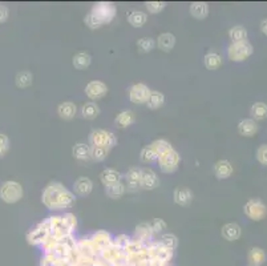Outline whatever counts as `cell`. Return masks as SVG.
Here are the masks:
<instances>
[{
  "label": "cell",
  "mask_w": 267,
  "mask_h": 266,
  "mask_svg": "<svg viewBox=\"0 0 267 266\" xmlns=\"http://www.w3.org/2000/svg\"><path fill=\"white\" fill-rule=\"evenodd\" d=\"M41 203L49 210H64L72 208L76 197L62 183H49L41 193Z\"/></svg>",
  "instance_id": "cell-1"
},
{
  "label": "cell",
  "mask_w": 267,
  "mask_h": 266,
  "mask_svg": "<svg viewBox=\"0 0 267 266\" xmlns=\"http://www.w3.org/2000/svg\"><path fill=\"white\" fill-rule=\"evenodd\" d=\"M116 5L109 1H98L93 4L92 10L89 11L84 19V23L87 24L91 30H98L104 24H108L113 20L116 16Z\"/></svg>",
  "instance_id": "cell-2"
},
{
  "label": "cell",
  "mask_w": 267,
  "mask_h": 266,
  "mask_svg": "<svg viewBox=\"0 0 267 266\" xmlns=\"http://www.w3.org/2000/svg\"><path fill=\"white\" fill-rule=\"evenodd\" d=\"M24 196V189L17 181H4L0 187V200L5 203H15Z\"/></svg>",
  "instance_id": "cell-3"
},
{
  "label": "cell",
  "mask_w": 267,
  "mask_h": 266,
  "mask_svg": "<svg viewBox=\"0 0 267 266\" xmlns=\"http://www.w3.org/2000/svg\"><path fill=\"white\" fill-rule=\"evenodd\" d=\"M254 52V48L250 42H239V43H231L229 48H227V56L231 62L236 63H241L249 59Z\"/></svg>",
  "instance_id": "cell-4"
},
{
  "label": "cell",
  "mask_w": 267,
  "mask_h": 266,
  "mask_svg": "<svg viewBox=\"0 0 267 266\" xmlns=\"http://www.w3.org/2000/svg\"><path fill=\"white\" fill-rule=\"evenodd\" d=\"M89 145L110 149L114 145H117V137L112 132L104 131V129H94L89 135Z\"/></svg>",
  "instance_id": "cell-5"
},
{
  "label": "cell",
  "mask_w": 267,
  "mask_h": 266,
  "mask_svg": "<svg viewBox=\"0 0 267 266\" xmlns=\"http://www.w3.org/2000/svg\"><path fill=\"white\" fill-rule=\"evenodd\" d=\"M159 169L164 173H174L177 169H178V165H180L181 156L178 155V152L170 148L169 151L164 152L162 155H159L158 158Z\"/></svg>",
  "instance_id": "cell-6"
},
{
  "label": "cell",
  "mask_w": 267,
  "mask_h": 266,
  "mask_svg": "<svg viewBox=\"0 0 267 266\" xmlns=\"http://www.w3.org/2000/svg\"><path fill=\"white\" fill-rule=\"evenodd\" d=\"M49 237V221L48 219L44 221V222H40L39 225H36L33 229H31L28 233H27V242L30 245L37 246L43 245L47 241V238Z\"/></svg>",
  "instance_id": "cell-7"
},
{
  "label": "cell",
  "mask_w": 267,
  "mask_h": 266,
  "mask_svg": "<svg viewBox=\"0 0 267 266\" xmlns=\"http://www.w3.org/2000/svg\"><path fill=\"white\" fill-rule=\"evenodd\" d=\"M243 213L252 221H261L266 217L267 206L261 199L249 200L243 206Z\"/></svg>",
  "instance_id": "cell-8"
},
{
  "label": "cell",
  "mask_w": 267,
  "mask_h": 266,
  "mask_svg": "<svg viewBox=\"0 0 267 266\" xmlns=\"http://www.w3.org/2000/svg\"><path fill=\"white\" fill-rule=\"evenodd\" d=\"M150 91L148 85H145L142 83L133 84L130 88H129V100L133 103V104H146V101L149 99Z\"/></svg>",
  "instance_id": "cell-9"
},
{
  "label": "cell",
  "mask_w": 267,
  "mask_h": 266,
  "mask_svg": "<svg viewBox=\"0 0 267 266\" xmlns=\"http://www.w3.org/2000/svg\"><path fill=\"white\" fill-rule=\"evenodd\" d=\"M76 250L80 253V256L87 258V260H91V261H94L96 258H98L100 253H101L91 238H81L80 241H77Z\"/></svg>",
  "instance_id": "cell-10"
},
{
  "label": "cell",
  "mask_w": 267,
  "mask_h": 266,
  "mask_svg": "<svg viewBox=\"0 0 267 266\" xmlns=\"http://www.w3.org/2000/svg\"><path fill=\"white\" fill-rule=\"evenodd\" d=\"M108 87L107 84H104L103 81H98V80H93L91 83H88V85L85 87V94L91 100H100L107 96L108 94Z\"/></svg>",
  "instance_id": "cell-11"
},
{
  "label": "cell",
  "mask_w": 267,
  "mask_h": 266,
  "mask_svg": "<svg viewBox=\"0 0 267 266\" xmlns=\"http://www.w3.org/2000/svg\"><path fill=\"white\" fill-rule=\"evenodd\" d=\"M159 180L154 171L149 168H144L141 169V183H140V188L145 189V190H153V189L158 188Z\"/></svg>",
  "instance_id": "cell-12"
},
{
  "label": "cell",
  "mask_w": 267,
  "mask_h": 266,
  "mask_svg": "<svg viewBox=\"0 0 267 266\" xmlns=\"http://www.w3.org/2000/svg\"><path fill=\"white\" fill-rule=\"evenodd\" d=\"M153 235L154 233L149 222H141L134 229V240L144 244V245H148L152 242Z\"/></svg>",
  "instance_id": "cell-13"
},
{
  "label": "cell",
  "mask_w": 267,
  "mask_h": 266,
  "mask_svg": "<svg viewBox=\"0 0 267 266\" xmlns=\"http://www.w3.org/2000/svg\"><path fill=\"white\" fill-rule=\"evenodd\" d=\"M193 192H191L190 189L186 188V187H177L174 189V192H173V200H174V203L177 205H180V206H189L193 201Z\"/></svg>",
  "instance_id": "cell-14"
},
{
  "label": "cell",
  "mask_w": 267,
  "mask_h": 266,
  "mask_svg": "<svg viewBox=\"0 0 267 266\" xmlns=\"http://www.w3.org/2000/svg\"><path fill=\"white\" fill-rule=\"evenodd\" d=\"M91 240L94 245L97 246V249L100 251H103L104 249H107L108 246H110L113 244V238L110 233H108L107 230H97L94 232L91 237Z\"/></svg>",
  "instance_id": "cell-15"
},
{
  "label": "cell",
  "mask_w": 267,
  "mask_h": 266,
  "mask_svg": "<svg viewBox=\"0 0 267 266\" xmlns=\"http://www.w3.org/2000/svg\"><path fill=\"white\" fill-rule=\"evenodd\" d=\"M93 189V183L91 178L80 177L77 178L75 184H73V192L77 194L79 197H87L91 194Z\"/></svg>",
  "instance_id": "cell-16"
},
{
  "label": "cell",
  "mask_w": 267,
  "mask_h": 266,
  "mask_svg": "<svg viewBox=\"0 0 267 266\" xmlns=\"http://www.w3.org/2000/svg\"><path fill=\"white\" fill-rule=\"evenodd\" d=\"M213 171L218 180H226L233 174V165L229 160H220L214 164Z\"/></svg>",
  "instance_id": "cell-17"
},
{
  "label": "cell",
  "mask_w": 267,
  "mask_h": 266,
  "mask_svg": "<svg viewBox=\"0 0 267 266\" xmlns=\"http://www.w3.org/2000/svg\"><path fill=\"white\" fill-rule=\"evenodd\" d=\"M125 181H126V187L129 190H132V192L137 190L140 188V183H141V168H130L125 174Z\"/></svg>",
  "instance_id": "cell-18"
},
{
  "label": "cell",
  "mask_w": 267,
  "mask_h": 266,
  "mask_svg": "<svg viewBox=\"0 0 267 266\" xmlns=\"http://www.w3.org/2000/svg\"><path fill=\"white\" fill-rule=\"evenodd\" d=\"M258 124L257 121L252 119H243L238 124V133L243 137H252L257 135Z\"/></svg>",
  "instance_id": "cell-19"
},
{
  "label": "cell",
  "mask_w": 267,
  "mask_h": 266,
  "mask_svg": "<svg viewBox=\"0 0 267 266\" xmlns=\"http://www.w3.org/2000/svg\"><path fill=\"white\" fill-rule=\"evenodd\" d=\"M241 226L236 222H229V224L223 225L221 230L222 237L226 241H236L241 237Z\"/></svg>",
  "instance_id": "cell-20"
},
{
  "label": "cell",
  "mask_w": 267,
  "mask_h": 266,
  "mask_svg": "<svg viewBox=\"0 0 267 266\" xmlns=\"http://www.w3.org/2000/svg\"><path fill=\"white\" fill-rule=\"evenodd\" d=\"M57 113L63 120H72L77 113L76 104H73L72 101H64L57 107Z\"/></svg>",
  "instance_id": "cell-21"
},
{
  "label": "cell",
  "mask_w": 267,
  "mask_h": 266,
  "mask_svg": "<svg viewBox=\"0 0 267 266\" xmlns=\"http://www.w3.org/2000/svg\"><path fill=\"white\" fill-rule=\"evenodd\" d=\"M157 46H158L161 51L170 52L175 46V36L173 33H170V32H164L157 39Z\"/></svg>",
  "instance_id": "cell-22"
},
{
  "label": "cell",
  "mask_w": 267,
  "mask_h": 266,
  "mask_svg": "<svg viewBox=\"0 0 267 266\" xmlns=\"http://www.w3.org/2000/svg\"><path fill=\"white\" fill-rule=\"evenodd\" d=\"M158 156L159 151L158 148H157L156 141H153L152 144L142 148V151L140 153V158H141V161L142 162H153L158 158Z\"/></svg>",
  "instance_id": "cell-23"
},
{
  "label": "cell",
  "mask_w": 267,
  "mask_h": 266,
  "mask_svg": "<svg viewBox=\"0 0 267 266\" xmlns=\"http://www.w3.org/2000/svg\"><path fill=\"white\" fill-rule=\"evenodd\" d=\"M190 14L197 20H204L209 15V4L205 1H194L190 4Z\"/></svg>",
  "instance_id": "cell-24"
},
{
  "label": "cell",
  "mask_w": 267,
  "mask_h": 266,
  "mask_svg": "<svg viewBox=\"0 0 267 266\" xmlns=\"http://www.w3.org/2000/svg\"><path fill=\"white\" fill-rule=\"evenodd\" d=\"M247 260H249V264L254 266H261L266 262V253L263 250L262 248H258V246H254L249 250V254H247Z\"/></svg>",
  "instance_id": "cell-25"
},
{
  "label": "cell",
  "mask_w": 267,
  "mask_h": 266,
  "mask_svg": "<svg viewBox=\"0 0 267 266\" xmlns=\"http://www.w3.org/2000/svg\"><path fill=\"white\" fill-rule=\"evenodd\" d=\"M121 173L117 172L116 169H104L103 172L100 173V181L104 187H109L112 184H116L118 181H121Z\"/></svg>",
  "instance_id": "cell-26"
},
{
  "label": "cell",
  "mask_w": 267,
  "mask_h": 266,
  "mask_svg": "<svg viewBox=\"0 0 267 266\" xmlns=\"http://www.w3.org/2000/svg\"><path fill=\"white\" fill-rule=\"evenodd\" d=\"M72 156L79 161H88L91 158V145L89 144H76L72 148Z\"/></svg>",
  "instance_id": "cell-27"
},
{
  "label": "cell",
  "mask_w": 267,
  "mask_h": 266,
  "mask_svg": "<svg viewBox=\"0 0 267 266\" xmlns=\"http://www.w3.org/2000/svg\"><path fill=\"white\" fill-rule=\"evenodd\" d=\"M32 83H33V75H32L31 71L24 69V71H20V72L16 73L15 84L17 88H28V87H31Z\"/></svg>",
  "instance_id": "cell-28"
},
{
  "label": "cell",
  "mask_w": 267,
  "mask_h": 266,
  "mask_svg": "<svg viewBox=\"0 0 267 266\" xmlns=\"http://www.w3.org/2000/svg\"><path fill=\"white\" fill-rule=\"evenodd\" d=\"M136 120V117H134V113L132 110H123V112H120L117 116H116V119H114V124L118 128H128L134 123Z\"/></svg>",
  "instance_id": "cell-29"
},
{
  "label": "cell",
  "mask_w": 267,
  "mask_h": 266,
  "mask_svg": "<svg viewBox=\"0 0 267 266\" xmlns=\"http://www.w3.org/2000/svg\"><path fill=\"white\" fill-rule=\"evenodd\" d=\"M91 63H92V58H91V55L87 52H79L72 58L73 67L76 68V69H79V71L87 69V68L91 65Z\"/></svg>",
  "instance_id": "cell-30"
},
{
  "label": "cell",
  "mask_w": 267,
  "mask_h": 266,
  "mask_svg": "<svg viewBox=\"0 0 267 266\" xmlns=\"http://www.w3.org/2000/svg\"><path fill=\"white\" fill-rule=\"evenodd\" d=\"M204 64H205L206 69L217 71L222 65L221 55L218 52H214V51H210L209 53H206L205 59H204Z\"/></svg>",
  "instance_id": "cell-31"
},
{
  "label": "cell",
  "mask_w": 267,
  "mask_h": 266,
  "mask_svg": "<svg viewBox=\"0 0 267 266\" xmlns=\"http://www.w3.org/2000/svg\"><path fill=\"white\" fill-rule=\"evenodd\" d=\"M148 20V16L142 11H132L128 15V23L133 28H141Z\"/></svg>",
  "instance_id": "cell-32"
},
{
  "label": "cell",
  "mask_w": 267,
  "mask_h": 266,
  "mask_svg": "<svg viewBox=\"0 0 267 266\" xmlns=\"http://www.w3.org/2000/svg\"><path fill=\"white\" fill-rule=\"evenodd\" d=\"M250 115H251L252 120H265L267 119V104L266 103H261L258 101L255 104L251 105L250 108Z\"/></svg>",
  "instance_id": "cell-33"
},
{
  "label": "cell",
  "mask_w": 267,
  "mask_h": 266,
  "mask_svg": "<svg viewBox=\"0 0 267 266\" xmlns=\"http://www.w3.org/2000/svg\"><path fill=\"white\" fill-rule=\"evenodd\" d=\"M125 189H126V187H125L121 181H118V183L112 184V185H109V187H105V193H107V196L110 197V199L118 200L124 196Z\"/></svg>",
  "instance_id": "cell-34"
},
{
  "label": "cell",
  "mask_w": 267,
  "mask_h": 266,
  "mask_svg": "<svg viewBox=\"0 0 267 266\" xmlns=\"http://www.w3.org/2000/svg\"><path fill=\"white\" fill-rule=\"evenodd\" d=\"M165 103V96L164 94H161V92H157V91H152L150 92V96L148 101H146V105H148V108L149 110H158L161 108Z\"/></svg>",
  "instance_id": "cell-35"
},
{
  "label": "cell",
  "mask_w": 267,
  "mask_h": 266,
  "mask_svg": "<svg viewBox=\"0 0 267 266\" xmlns=\"http://www.w3.org/2000/svg\"><path fill=\"white\" fill-rule=\"evenodd\" d=\"M100 107H98L96 103H87V104L82 105L81 108V113L82 117H85L87 120H93V119H96L98 115H100Z\"/></svg>",
  "instance_id": "cell-36"
},
{
  "label": "cell",
  "mask_w": 267,
  "mask_h": 266,
  "mask_svg": "<svg viewBox=\"0 0 267 266\" xmlns=\"http://www.w3.org/2000/svg\"><path fill=\"white\" fill-rule=\"evenodd\" d=\"M229 37L233 43H239L247 40V30L242 26L231 27L229 31Z\"/></svg>",
  "instance_id": "cell-37"
},
{
  "label": "cell",
  "mask_w": 267,
  "mask_h": 266,
  "mask_svg": "<svg viewBox=\"0 0 267 266\" xmlns=\"http://www.w3.org/2000/svg\"><path fill=\"white\" fill-rule=\"evenodd\" d=\"M161 245L166 248V249H170V250L174 251L178 246V238L177 235H174L173 233H166L161 237V240L158 241Z\"/></svg>",
  "instance_id": "cell-38"
},
{
  "label": "cell",
  "mask_w": 267,
  "mask_h": 266,
  "mask_svg": "<svg viewBox=\"0 0 267 266\" xmlns=\"http://www.w3.org/2000/svg\"><path fill=\"white\" fill-rule=\"evenodd\" d=\"M156 47V42L152 37H141L140 40H137V48L140 52L148 53Z\"/></svg>",
  "instance_id": "cell-39"
},
{
  "label": "cell",
  "mask_w": 267,
  "mask_h": 266,
  "mask_svg": "<svg viewBox=\"0 0 267 266\" xmlns=\"http://www.w3.org/2000/svg\"><path fill=\"white\" fill-rule=\"evenodd\" d=\"M109 149L107 148H98V146H91V158L94 161H104L108 156Z\"/></svg>",
  "instance_id": "cell-40"
},
{
  "label": "cell",
  "mask_w": 267,
  "mask_h": 266,
  "mask_svg": "<svg viewBox=\"0 0 267 266\" xmlns=\"http://www.w3.org/2000/svg\"><path fill=\"white\" fill-rule=\"evenodd\" d=\"M10 139H8V136L3 133V132H0V158L1 157H4L8 151H10Z\"/></svg>",
  "instance_id": "cell-41"
},
{
  "label": "cell",
  "mask_w": 267,
  "mask_h": 266,
  "mask_svg": "<svg viewBox=\"0 0 267 266\" xmlns=\"http://www.w3.org/2000/svg\"><path fill=\"white\" fill-rule=\"evenodd\" d=\"M62 262L57 257L53 254H44V257L40 260V266H62Z\"/></svg>",
  "instance_id": "cell-42"
},
{
  "label": "cell",
  "mask_w": 267,
  "mask_h": 266,
  "mask_svg": "<svg viewBox=\"0 0 267 266\" xmlns=\"http://www.w3.org/2000/svg\"><path fill=\"white\" fill-rule=\"evenodd\" d=\"M145 5H146V8H148L150 14H159L161 11L165 10L166 3L165 1H146Z\"/></svg>",
  "instance_id": "cell-43"
},
{
  "label": "cell",
  "mask_w": 267,
  "mask_h": 266,
  "mask_svg": "<svg viewBox=\"0 0 267 266\" xmlns=\"http://www.w3.org/2000/svg\"><path fill=\"white\" fill-rule=\"evenodd\" d=\"M130 241H132V238L128 235H118L113 240V245L117 246L121 250H125V248L130 244Z\"/></svg>",
  "instance_id": "cell-44"
},
{
  "label": "cell",
  "mask_w": 267,
  "mask_h": 266,
  "mask_svg": "<svg viewBox=\"0 0 267 266\" xmlns=\"http://www.w3.org/2000/svg\"><path fill=\"white\" fill-rule=\"evenodd\" d=\"M63 221H64V224L67 225V228L71 230L72 233L77 229V219L75 214L65 213L63 216Z\"/></svg>",
  "instance_id": "cell-45"
},
{
  "label": "cell",
  "mask_w": 267,
  "mask_h": 266,
  "mask_svg": "<svg viewBox=\"0 0 267 266\" xmlns=\"http://www.w3.org/2000/svg\"><path fill=\"white\" fill-rule=\"evenodd\" d=\"M255 157H257L258 162H261L262 165L267 167V144H263L258 148Z\"/></svg>",
  "instance_id": "cell-46"
},
{
  "label": "cell",
  "mask_w": 267,
  "mask_h": 266,
  "mask_svg": "<svg viewBox=\"0 0 267 266\" xmlns=\"http://www.w3.org/2000/svg\"><path fill=\"white\" fill-rule=\"evenodd\" d=\"M150 226H152L153 233H161V232H164L166 229V222L162 219H154L150 222Z\"/></svg>",
  "instance_id": "cell-47"
},
{
  "label": "cell",
  "mask_w": 267,
  "mask_h": 266,
  "mask_svg": "<svg viewBox=\"0 0 267 266\" xmlns=\"http://www.w3.org/2000/svg\"><path fill=\"white\" fill-rule=\"evenodd\" d=\"M8 15H10L8 8L4 4H0V23H4L8 19Z\"/></svg>",
  "instance_id": "cell-48"
},
{
  "label": "cell",
  "mask_w": 267,
  "mask_h": 266,
  "mask_svg": "<svg viewBox=\"0 0 267 266\" xmlns=\"http://www.w3.org/2000/svg\"><path fill=\"white\" fill-rule=\"evenodd\" d=\"M261 31H262L263 35H266L267 36V19H263L261 21Z\"/></svg>",
  "instance_id": "cell-49"
},
{
  "label": "cell",
  "mask_w": 267,
  "mask_h": 266,
  "mask_svg": "<svg viewBox=\"0 0 267 266\" xmlns=\"http://www.w3.org/2000/svg\"><path fill=\"white\" fill-rule=\"evenodd\" d=\"M166 266H173V265H170V264H169V265H166Z\"/></svg>",
  "instance_id": "cell-50"
},
{
  "label": "cell",
  "mask_w": 267,
  "mask_h": 266,
  "mask_svg": "<svg viewBox=\"0 0 267 266\" xmlns=\"http://www.w3.org/2000/svg\"><path fill=\"white\" fill-rule=\"evenodd\" d=\"M247 266H254V265H247Z\"/></svg>",
  "instance_id": "cell-51"
}]
</instances>
